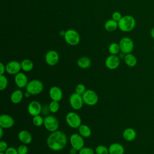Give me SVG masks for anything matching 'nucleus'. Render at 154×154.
<instances>
[{
  "label": "nucleus",
  "instance_id": "2",
  "mask_svg": "<svg viewBox=\"0 0 154 154\" xmlns=\"http://www.w3.org/2000/svg\"><path fill=\"white\" fill-rule=\"evenodd\" d=\"M136 20L131 15H125L122 16L118 22V28L123 32H130L135 27Z\"/></svg>",
  "mask_w": 154,
  "mask_h": 154
},
{
  "label": "nucleus",
  "instance_id": "31",
  "mask_svg": "<svg viewBox=\"0 0 154 154\" xmlns=\"http://www.w3.org/2000/svg\"><path fill=\"white\" fill-rule=\"evenodd\" d=\"M8 85V79L4 75H0V90L3 91L6 89Z\"/></svg>",
  "mask_w": 154,
  "mask_h": 154
},
{
  "label": "nucleus",
  "instance_id": "32",
  "mask_svg": "<svg viewBox=\"0 0 154 154\" xmlns=\"http://www.w3.org/2000/svg\"><path fill=\"white\" fill-rule=\"evenodd\" d=\"M87 90V89H86L85 85L83 84H78L75 87V92L81 96Z\"/></svg>",
  "mask_w": 154,
  "mask_h": 154
},
{
  "label": "nucleus",
  "instance_id": "13",
  "mask_svg": "<svg viewBox=\"0 0 154 154\" xmlns=\"http://www.w3.org/2000/svg\"><path fill=\"white\" fill-rule=\"evenodd\" d=\"M5 70L7 73L15 75L21 70L20 63L16 60L10 61L5 65Z\"/></svg>",
  "mask_w": 154,
  "mask_h": 154
},
{
  "label": "nucleus",
  "instance_id": "9",
  "mask_svg": "<svg viewBox=\"0 0 154 154\" xmlns=\"http://www.w3.org/2000/svg\"><path fill=\"white\" fill-rule=\"evenodd\" d=\"M69 103L73 109L78 111L82 108L84 103L82 96L75 92L72 93L69 97Z\"/></svg>",
  "mask_w": 154,
  "mask_h": 154
},
{
  "label": "nucleus",
  "instance_id": "20",
  "mask_svg": "<svg viewBox=\"0 0 154 154\" xmlns=\"http://www.w3.org/2000/svg\"><path fill=\"white\" fill-rule=\"evenodd\" d=\"M109 154H124L125 148L120 143H114L108 147Z\"/></svg>",
  "mask_w": 154,
  "mask_h": 154
},
{
  "label": "nucleus",
  "instance_id": "43",
  "mask_svg": "<svg viewBox=\"0 0 154 154\" xmlns=\"http://www.w3.org/2000/svg\"><path fill=\"white\" fill-rule=\"evenodd\" d=\"M65 32H66V31L61 30V31L60 32V35H61V36H64Z\"/></svg>",
  "mask_w": 154,
  "mask_h": 154
},
{
  "label": "nucleus",
  "instance_id": "40",
  "mask_svg": "<svg viewBox=\"0 0 154 154\" xmlns=\"http://www.w3.org/2000/svg\"><path fill=\"white\" fill-rule=\"evenodd\" d=\"M3 128L0 127V138H2L3 137V134H4V131H3Z\"/></svg>",
  "mask_w": 154,
  "mask_h": 154
},
{
  "label": "nucleus",
  "instance_id": "5",
  "mask_svg": "<svg viewBox=\"0 0 154 154\" xmlns=\"http://www.w3.org/2000/svg\"><path fill=\"white\" fill-rule=\"evenodd\" d=\"M64 38L66 42L71 46H76L80 42V35L79 33L73 29L66 30Z\"/></svg>",
  "mask_w": 154,
  "mask_h": 154
},
{
  "label": "nucleus",
  "instance_id": "14",
  "mask_svg": "<svg viewBox=\"0 0 154 154\" xmlns=\"http://www.w3.org/2000/svg\"><path fill=\"white\" fill-rule=\"evenodd\" d=\"M27 109L28 113L33 117L40 114L43 108L39 102L37 100H32L28 104Z\"/></svg>",
  "mask_w": 154,
  "mask_h": 154
},
{
  "label": "nucleus",
  "instance_id": "8",
  "mask_svg": "<svg viewBox=\"0 0 154 154\" xmlns=\"http://www.w3.org/2000/svg\"><path fill=\"white\" fill-rule=\"evenodd\" d=\"M119 44L120 46V51L125 54L131 53L134 50V42L130 37H124L122 38Z\"/></svg>",
  "mask_w": 154,
  "mask_h": 154
},
{
  "label": "nucleus",
  "instance_id": "19",
  "mask_svg": "<svg viewBox=\"0 0 154 154\" xmlns=\"http://www.w3.org/2000/svg\"><path fill=\"white\" fill-rule=\"evenodd\" d=\"M123 138L127 141H134L137 137L135 130L132 128H127L123 131Z\"/></svg>",
  "mask_w": 154,
  "mask_h": 154
},
{
  "label": "nucleus",
  "instance_id": "44",
  "mask_svg": "<svg viewBox=\"0 0 154 154\" xmlns=\"http://www.w3.org/2000/svg\"><path fill=\"white\" fill-rule=\"evenodd\" d=\"M0 154H5L4 152H0Z\"/></svg>",
  "mask_w": 154,
  "mask_h": 154
},
{
  "label": "nucleus",
  "instance_id": "25",
  "mask_svg": "<svg viewBox=\"0 0 154 154\" xmlns=\"http://www.w3.org/2000/svg\"><path fill=\"white\" fill-rule=\"evenodd\" d=\"M104 28L107 31H114L118 28V22L113 20L112 19H109L105 23Z\"/></svg>",
  "mask_w": 154,
  "mask_h": 154
},
{
  "label": "nucleus",
  "instance_id": "23",
  "mask_svg": "<svg viewBox=\"0 0 154 154\" xmlns=\"http://www.w3.org/2000/svg\"><path fill=\"white\" fill-rule=\"evenodd\" d=\"M91 64V60L85 56L81 57L77 60V65L81 69H87L90 67Z\"/></svg>",
  "mask_w": 154,
  "mask_h": 154
},
{
  "label": "nucleus",
  "instance_id": "24",
  "mask_svg": "<svg viewBox=\"0 0 154 154\" xmlns=\"http://www.w3.org/2000/svg\"><path fill=\"white\" fill-rule=\"evenodd\" d=\"M78 129L79 134L84 138H88L91 135V130L90 128L86 125L81 124Z\"/></svg>",
  "mask_w": 154,
  "mask_h": 154
},
{
  "label": "nucleus",
  "instance_id": "10",
  "mask_svg": "<svg viewBox=\"0 0 154 154\" xmlns=\"http://www.w3.org/2000/svg\"><path fill=\"white\" fill-rule=\"evenodd\" d=\"M69 142L72 147L75 149L79 151L84 146V137H82L79 134H73L70 136Z\"/></svg>",
  "mask_w": 154,
  "mask_h": 154
},
{
  "label": "nucleus",
  "instance_id": "30",
  "mask_svg": "<svg viewBox=\"0 0 154 154\" xmlns=\"http://www.w3.org/2000/svg\"><path fill=\"white\" fill-rule=\"evenodd\" d=\"M96 154H109L108 148L104 145H99L95 149Z\"/></svg>",
  "mask_w": 154,
  "mask_h": 154
},
{
  "label": "nucleus",
  "instance_id": "15",
  "mask_svg": "<svg viewBox=\"0 0 154 154\" xmlns=\"http://www.w3.org/2000/svg\"><path fill=\"white\" fill-rule=\"evenodd\" d=\"M14 125V119L8 114H2L0 116V127L3 129H9Z\"/></svg>",
  "mask_w": 154,
  "mask_h": 154
},
{
  "label": "nucleus",
  "instance_id": "3",
  "mask_svg": "<svg viewBox=\"0 0 154 154\" xmlns=\"http://www.w3.org/2000/svg\"><path fill=\"white\" fill-rule=\"evenodd\" d=\"M44 85L42 81L38 79H32L29 81L26 85V91L29 92L31 95H38L43 90Z\"/></svg>",
  "mask_w": 154,
  "mask_h": 154
},
{
  "label": "nucleus",
  "instance_id": "1",
  "mask_svg": "<svg viewBox=\"0 0 154 154\" xmlns=\"http://www.w3.org/2000/svg\"><path fill=\"white\" fill-rule=\"evenodd\" d=\"M67 142V138L64 132L55 131L51 132L46 139V144L52 150L60 151L63 149Z\"/></svg>",
  "mask_w": 154,
  "mask_h": 154
},
{
  "label": "nucleus",
  "instance_id": "4",
  "mask_svg": "<svg viewBox=\"0 0 154 154\" xmlns=\"http://www.w3.org/2000/svg\"><path fill=\"white\" fill-rule=\"evenodd\" d=\"M65 120L67 125L73 129L78 128L82 123L81 117L73 111L69 112L66 116Z\"/></svg>",
  "mask_w": 154,
  "mask_h": 154
},
{
  "label": "nucleus",
  "instance_id": "6",
  "mask_svg": "<svg viewBox=\"0 0 154 154\" xmlns=\"http://www.w3.org/2000/svg\"><path fill=\"white\" fill-rule=\"evenodd\" d=\"M43 126L47 131L52 132L58 130L59 122L58 119L54 116L49 115L44 118Z\"/></svg>",
  "mask_w": 154,
  "mask_h": 154
},
{
  "label": "nucleus",
  "instance_id": "28",
  "mask_svg": "<svg viewBox=\"0 0 154 154\" xmlns=\"http://www.w3.org/2000/svg\"><path fill=\"white\" fill-rule=\"evenodd\" d=\"M49 111L52 113H56L60 109V104L58 102L52 100L48 105Z\"/></svg>",
  "mask_w": 154,
  "mask_h": 154
},
{
  "label": "nucleus",
  "instance_id": "42",
  "mask_svg": "<svg viewBox=\"0 0 154 154\" xmlns=\"http://www.w3.org/2000/svg\"><path fill=\"white\" fill-rule=\"evenodd\" d=\"M150 35L154 39V27L152 28V29L150 30Z\"/></svg>",
  "mask_w": 154,
  "mask_h": 154
},
{
  "label": "nucleus",
  "instance_id": "38",
  "mask_svg": "<svg viewBox=\"0 0 154 154\" xmlns=\"http://www.w3.org/2000/svg\"><path fill=\"white\" fill-rule=\"evenodd\" d=\"M5 70V65H4L2 63H0V75H4Z\"/></svg>",
  "mask_w": 154,
  "mask_h": 154
},
{
  "label": "nucleus",
  "instance_id": "34",
  "mask_svg": "<svg viewBox=\"0 0 154 154\" xmlns=\"http://www.w3.org/2000/svg\"><path fill=\"white\" fill-rule=\"evenodd\" d=\"M17 149L19 154H27L28 152V147L26 144H22L20 145Z\"/></svg>",
  "mask_w": 154,
  "mask_h": 154
},
{
  "label": "nucleus",
  "instance_id": "12",
  "mask_svg": "<svg viewBox=\"0 0 154 154\" xmlns=\"http://www.w3.org/2000/svg\"><path fill=\"white\" fill-rule=\"evenodd\" d=\"M120 63V58L117 55H110L105 60V64L106 68L110 70L117 69Z\"/></svg>",
  "mask_w": 154,
  "mask_h": 154
},
{
  "label": "nucleus",
  "instance_id": "37",
  "mask_svg": "<svg viewBox=\"0 0 154 154\" xmlns=\"http://www.w3.org/2000/svg\"><path fill=\"white\" fill-rule=\"evenodd\" d=\"M5 154H19L17 149L13 147H8V149L5 152Z\"/></svg>",
  "mask_w": 154,
  "mask_h": 154
},
{
  "label": "nucleus",
  "instance_id": "11",
  "mask_svg": "<svg viewBox=\"0 0 154 154\" xmlns=\"http://www.w3.org/2000/svg\"><path fill=\"white\" fill-rule=\"evenodd\" d=\"M45 59L48 65L50 66H54L58 63L60 56L56 51L49 50L46 53Z\"/></svg>",
  "mask_w": 154,
  "mask_h": 154
},
{
  "label": "nucleus",
  "instance_id": "27",
  "mask_svg": "<svg viewBox=\"0 0 154 154\" xmlns=\"http://www.w3.org/2000/svg\"><path fill=\"white\" fill-rule=\"evenodd\" d=\"M120 51V48L119 43L113 42L108 46V52L110 55H117Z\"/></svg>",
  "mask_w": 154,
  "mask_h": 154
},
{
  "label": "nucleus",
  "instance_id": "16",
  "mask_svg": "<svg viewBox=\"0 0 154 154\" xmlns=\"http://www.w3.org/2000/svg\"><path fill=\"white\" fill-rule=\"evenodd\" d=\"M14 82L17 87L19 88H23L26 87L28 83V80L26 75L23 72H19L14 75Z\"/></svg>",
  "mask_w": 154,
  "mask_h": 154
},
{
  "label": "nucleus",
  "instance_id": "36",
  "mask_svg": "<svg viewBox=\"0 0 154 154\" xmlns=\"http://www.w3.org/2000/svg\"><path fill=\"white\" fill-rule=\"evenodd\" d=\"M8 144L6 141L1 140L0 141V152H5V150L8 149Z\"/></svg>",
  "mask_w": 154,
  "mask_h": 154
},
{
  "label": "nucleus",
  "instance_id": "21",
  "mask_svg": "<svg viewBox=\"0 0 154 154\" xmlns=\"http://www.w3.org/2000/svg\"><path fill=\"white\" fill-rule=\"evenodd\" d=\"M23 93L21 90H16L13 91L10 95V100L13 103H19L23 97Z\"/></svg>",
  "mask_w": 154,
  "mask_h": 154
},
{
  "label": "nucleus",
  "instance_id": "33",
  "mask_svg": "<svg viewBox=\"0 0 154 154\" xmlns=\"http://www.w3.org/2000/svg\"><path fill=\"white\" fill-rule=\"evenodd\" d=\"M95 151L89 147H83L78 151V154H94Z\"/></svg>",
  "mask_w": 154,
  "mask_h": 154
},
{
  "label": "nucleus",
  "instance_id": "29",
  "mask_svg": "<svg viewBox=\"0 0 154 154\" xmlns=\"http://www.w3.org/2000/svg\"><path fill=\"white\" fill-rule=\"evenodd\" d=\"M32 122L34 126H35L37 127H40L43 125L44 118H43V117L42 116H40V114L37 115V116H33Z\"/></svg>",
  "mask_w": 154,
  "mask_h": 154
},
{
  "label": "nucleus",
  "instance_id": "41",
  "mask_svg": "<svg viewBox=\"0 0 154 154\" xmlns=\"http://www.w3.org/2000/svg\"><path fill=\"white\" fill-rule=\"evenodd\" d=\"M31 95V94L29 92H28V91H26V92L24 93V97H26V98H28V97H30Z\"/></svg>",
  "mask_w": 154,
  "mask_h": 154
},
{
  "label": "nucleus",
  "instance_id": "45",
  "mask_svg": "<svg viewBox=\"0 0 154 154\" xmlns=\"http://www.w3.org/2000/svg\"><path fill=\"white\" fill-rule=\"evenodd\" d=\"M153 51H154V46H153Z\"/></svg>",
  "mask_w": 154,
  "mask_h": 154
},
{
  "label": "nucleus",
  "instance_id": "18",
  "mask_svg": "<svg viewBox=\"0 0 154 154\" xmlns=\"http://www.w3.org/2000/svg\"><path fill=\"white\" fill-rule=\"evenodd\" d=\"M19 140L24 144H30L32 141V137L31 133L26 130L20 131L17 135Z\"/></svg>",
  "mask_w": 154,
  "mask_h": 154
},
{
  "label": "nucleus",
  "instance_id": "22",
  "mask_svg": "<svg viewBox=\"0 0 154 154\" xmlns=\"http://www.w3.org/2000/svg\"><path fill=\"white\" fill-rule=\"evenodd\" d=\"M123 59L125 64L128 67H134L137 64V59L136 57L131 53L125 54V56Z\"/></svg>",
  "mask_w": 154,
  "mask_h": 154
},
{
  "label": "nucleus",
  "instance_id": "7",
  "mask_svg": "<svg viewBox=\"0 0 154 154\" xmlns=\"http://www.w3.org/2000/svg\"><path fill=\"white\" fill-rule=\"evenodd\" d=\"M84 103L88 106H94L98 102L99 97L97 93L91 89H87L82 95Z\"/></svg>",
  "mask_w": 154,
  "mask_h": 154
},
{
  "label": "nucleus",
  "instance_id": "26",
  "mask_svg": "<svg viewBox=\"0 0 154 154\" xmlns=\"http://www.w3.org/2000/svg\"><path fill=\"white\" fill-rule=\"evenodd\" d=\"M21 69L24 72H30L34 68V63L29 59H24L20 62Z\"/></svg>",
  "mask_w": 154,
  "mask_h": 154
},
{
  "label": "nucleus",
  "instance_id": "35",
  "mask_svg": "<svg viewBox=\"0 0 154 154\" xmlns=\"http://www.w3.org/2000/svg\"><path fill=\"white\" fill-rule=\"evenodd\" d=\"M122 17V14L119 11H114L112 14V19L117 22H119Z\"/></svg>",
  "mask_w": 154,
  "mask_h": 154
},
{
  "label": "nucleus",
  "instance_id": "17",
  "mask_svg": "<svg viewBox=\"0 0 154 154\" xmlns=\"http://www.w3.org/2000/svg\"><path fill=\"white\" fill-rule=\"evenodd\" d=\"M49 96L52 100L59 102L63 98V91L60 87L57 86H53L51 87L49 90Z\"/></svg>",
  "mask_w": 154,
  "mask_h": 154
},
{
  "label": "nucleus",
  "instance_id": "39",
  "mask_svg": "<svg viewBox=\"0 0 154 154\" xmlns=\"http://www.w3.org/2000/svg\"><path fill=\"white\" fill-rule=\"evenodd\" d=\"M77 151H78L77 150H76L75 149L72 147V148L70 149V150H69V153H70V154H76Z\"/></svg>",
  "mask_w": 154,
  "mask_h": 154
}]
</instances>
